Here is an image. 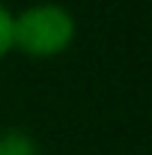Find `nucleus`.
Instances as JSON below:
<instances>
[{"label":"nucleus","mask_w":152,"mask_h":155,"mask_svg":"<svg viewBox=\"0 0 152 155\" xmlns=\"http://www.w3.org/2000/svg\"><path fill=\"white\" fill-rule=\"evenodd\" d=\"M12 9L0 0V60H6L12 54Z\"/></svg>","instance_id":"3"},{"label":"nucleus","mask_w":152,"mask_h":155,"mask_svg":"<svg viewBox=\"0 0 152 155\" xmlns=\"http://www.w3.org/2000/svg\"><path fill=\"white\" fill-rule=\"evenodd\" d=\"M0 155H36V143L18 128H6L0 131Z\"/></svg>","instance_id":"2"},{"label":"nucleus","mask_w":152,"mask_h":155,"mask_svg":"<svg viewBox=\"0 0 152 155\" xmlns=\"http://www.w3.org/2000/svg\"><path fill=\"white\" fill-rule=\"evenodd\" d=\"M78 36V18L63 3L42 0L12 15V51L30 60H54L66 54Z\"/></svg>","instance_id":"1"}]
</instances>
